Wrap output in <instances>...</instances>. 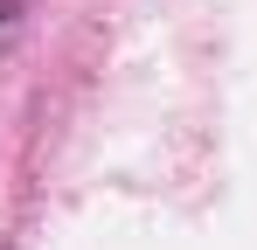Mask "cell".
<instances>
[{
    "instance_id": "obj_1",
    "label": "cell",
    "mask_w": 257,
    "mask_h": 250,
    "mask_svg": "<svg viewBox=\"0 0 257 250\" xmlns=\"http://www.w3.org/2000/svg\"><path fill=\"white\" fill-rule=\"evenodd\" d=\"M14 28H21V0H0V49L14 42Z\"/></svg>"
}]
</instances>
